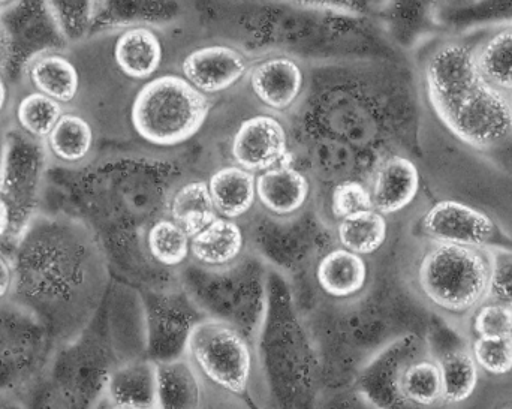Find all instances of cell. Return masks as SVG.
<instances>
[{
    "label": "cell",
    "mask_w": 512,
    "mask_h": 409,
    "mask_svg": "<svg viewBox=\"0 0 512 409\" xmlns=\"http://www.w3.org/2000/svg\"><path fill=\"white\" fill-rule=\"evenodd\" d=\"M424 78L433 110L463 143L490 149L512 134L510 96L481 75L474 48L441 45L427 60Z\"/></svg>",
    "instance_id": "obj_1"
},
{
    "label": "cell",
    "mask_w": 512,
    "mask_h": 409,
    "mask_svg": "<svg viewBox=\"0 0 512 409\" xmlns=\"http://www.w3.org/2000/svg\"><path fill=\"white\" fill-rule=\"evenodd\" d=\"M185 357L203 384L206 409H264L255 342L233 324L201 320L189 336Z\"/></svg>",
    "instance_id": "obj_2"
},
{
    "label": "cell",
    "mask_w": 512,
    "mask_h": 409,
    "mask_svg": "<svg viewBox=\"0 0 512 409\" xmlns=\"http://www.w3.org/2000/svg\"><path fill=\"white\" fill-rule=\"evenodd\" d=\"M379 409H444V384L427 336L411 333L379 351L352 383Z\"/></svg>",
    "instance_id": "obj_3"
},
{
    "label": "cell",
    "mask_w": 512,
    "mask_h": 409,
    "mask_svg": "<svg viewBox=\"0 0 512 409\" xmlns=\"http://www.w3.org/2000/svg\"><path fill=\"white\" fill-rule=\"evenodd\" d=\"M207 96L185 78L162 75L141 87L132 104L135 131L155 146H176L194 137L209 116Z\"/></svg>",
    "instance_id": "obj_4"
},
{
    "label": "cell",
    "mask_w": 512,
    "mask_h": 409,
    "mask_svg": "<svg viewBox=\"0 0 512 409\" xmlns=\"http://www.w3.org/2000/svg\"><path fill=\"white\" fill-rule=\"evenodd\" d=\"M489 275L486 249L433 242L418 267V285L433 306L463 315L486 302Z\"/></svg>",
    "instance_id": "obj_5"
},
{
    "label": "cell",
    "mask_w": 512,
    "mask_h": 409,
    "mask_svg": "<svg viewBox=\"0 0 512 409\" xmlns=\"http://www.w3.org/2000/svg\"><path fill=\"white\" fill-rule=\"evenodd\" d=\"M47 171L44 141L20 128L6 132L5 161L0 174V197L11 215V231L23 233L32 219ZM9 231V233H11Z\"/></svg>",
    "instance_id": "obj_6"
},
{
    "label": "cell",
    "mask_w": 512,
    "mask_h": 409,
    "mask_svg": "<svg viewBox=\"0 0 512 409\" xmlns=\"http://www.w3.org/2000/svg\"><path fill=\"white\" fill-rule=\"evenodd\" d=\"M5 35L6 77L14 78L21 69L27 71L38 57L54 53L65 39L60 35L48 11L47 3L15 2L0 14Z\"/></svg>",
    "instance_id": "obj_7"
},
{
    "label": "cell",
    "mask_w": 512,
    "mask_h": 409,
    "mask_svg": "<svg viewBox=\"0 0 512 409\" xmlns=\"http://www.w3.org/2000/svg\"><path fill=\"white\" fill-rule=\"evenodd\" d=\"M423 230L433 242L486 249L495 233V224L475 207L444 200L426 213Z\"/></svg>",
    "instance_id": "obj_8"
},
{
    "label": "cell",
    "mask_w": 512,
    "mask_h": 409,
    "mask_svg": "<svg viewBox=\"0 0 512 409\" xmlns=\"http://www.w3.org/2000/svg\"><path fill=\"white\" fill-rule=\"evenodd\" d=\"M286 132L282 123L271 116H255L237 129L231 153L246 171H267L286 153Z\"/></svg>",
    "instance_id": "obj_9"
},
{
    "label": "cell",
    "mask_w": 512,
    "mask_h": 409,
    "mask_svg": "<svg viewBox=\"0 0 512 409\" xmlns=\"http://www.w3.org/2000/svg\"><path fill=\"white\" fill-rule=\"evenodd\" d=\"M182 71L195 89L218 93L242 80L248 71V60L227 45H210L189 53L183 60Z\"/></svg>",
    "instance_id": "obj_10"
},
{
    "label": "cell",
    "mask_w": 512,
    "mask_h": 409,
    "mask_svg": "<svg viewBox=\"0 0 512 409\" xmlns=\"http://www.w3.org/2000/svg\"><path fill=\"white\" fill-rule=\"evenodd\" d=\"M420 191V173L411 159L391 156L379 165L373 180V209L382 216L405 210Z\"/></svg>",
    "instance_id": "obj_11"
},
{
    "label": "cell",
    "mask_w": 512,
    "mask_h": 409,
    "mask_svg": "<svg viewBox=\"0 0 512 409\" xmlns=\"http://www.w3.org/2000/svg\"><path fill=\"white\" fill-rule=\"evenodd\" d=\"M251 86L267 107L285 110L303 89V71L288 57H273L252 69Z\"/></svg>",
    "instance_id": "obj_12"
},
{
    "label": "cell",
    "mask_w": 512,
    "mask_h": 409,
    "mask_svg": "<svg viewBox=\"0 0 512 409\" xmlns=\"http://www.w3.org/2000/svg\"><path fill=\"white\" fill-rule=\"evenodd\" d=\"M105 398L114 408L155 407V363L147 357H141L117 366L108 380Z\"/></svg>",
    "instance_id": "obj_13"
},
{
    "label": "cell",
    "mask_w": 512,
    "mask_h": 409,
    "mask_svg": "<svg viewBox=\"0 0 512 409\" xmlns=\"http://www.w3.org/2000/svg\"><path fill=\"white\" fill-rule=\"evenodd\" d=\"M427 341L441 369L445 404H460L471 398L478 384V365L472 351L462 342Z\"/></svg>",
    "instance_id": "obj_14"
},
{
    "label": "cell",
    "mask_w": 512,
    "mask_h": 409,
    "mask_svg": "<svg viewBox=\"0 0 512 409\" xmlns=\"http://www.w3.org/2000/svg\"><path fill=\"white\" fill-rule=\"evenodd\" d=\"M156 409H206V392L186 357L156 365Z\"/></svg>",
    "instance_id": "obj_15"
},
{
    "label": "cell",
    "mask_w": 512,
    "mask_h": 409,
    "mask_svg": "<svg viewBox=\"0 0 512 409\" xmlns=\"http://www.w3.org/2000/svg\"><path fill=\"white\" fill-rule=\"evenodd\" d=\"M309 191V180L291 167L270 168L256 179V197L274 215H292L300 210Z\"/></svg>",
    "instance_id": "obj_16"
},
{
    "label": "cell",
    "mask_w": 512,
    "mask_h": 409,
    "mask_svg": "<svg viewBox=\"0 0 512 409\" xmlns=\"http://www.w3.org/2000/svg\"><path fill=\"white\" fill-rule=\"evenodd\" d=\"M316 279L327 296L337 300L351 299L366 287L367 264L354 252L336 249L322 258Z\"/></svg>",
    "instance_id": "obj_17"
},
{
    "label": "cell",
    "mask_w": 512,
    "mask_h": 409,
    "mask_svg": "<svg viewBox=\"0 0 512 409\" xmlns=\"http://www.w3.org/2000/svg\"><path fill=\"white\" fill-rule=\"evenodd\" d=\"M114 59L123 74L144 80L155 74L161 66V41L147 27H132L117 39Z\"/></svg>",
    "instance_id": "obj_18"
},
{
    "label": "cell",
    "mask_w": 512,
    "mask_h": 409,
    "mask_svg": "<svg viewBox=\"0 0 512 409\" xmlns=\"http://www.w3.org/2000/svg\"><path fill=\"white\" fill-rule=\"evenodd\" d=\"M207 185L216 212L225 219L240 218L254 206L256 180L251 171L242 167L221 168L212 174Z\"/></svg>",
    "instance_id": "obj_19"
},
{
    "label": "cell",
    "mask_w": 512,
    "mask_h": 409,
    "mask_svg": "<svg viewBox=\"0 0 512 409\" xmlns=\"http://www.w3.org/2000/svg\"><path fill=\"white\" fill-rule=\"evenodd\" d=\"M245 246L242 228L230 219L216 218L206 230L192 237L191 252L206 266L233 263Z\"/></svg>",
    "instance_id": "obj_20"
},
{
    "label": "cell",
    "mask_w": 512,
    "mask_h": 409,
    "mask_svg": "<svg viewBox=\"0 0 512 409\" xmlns=\"http://www.w3.org/2000/svg\"><path fill=\"white\" fill-rule=\"evenodd\" d=\"M27 72L36 92L60 105L68 104L77 96L80 87L77 68L62 54L50 53L38 57Z\"/></svg>",
    "instance_id": "obj_21"
},
{
    "label": "cell",
    "mask_w": 512,
    "mask_h": 409,
    "mask_svg": "<svg viewBox=\"0 0 512 409\" xmlns=\"http://www.w3.org/2000/svg\"><path fill=\"white\" fill-rule=\"evenodd\" d=\"M173 221L188 234L195 237L206 230L218 216L210 197L209 185L195 180L179 189L171 204Z\"/></svg>",
    "instance_id": "obj_22"
},
{
    "label": "cell",
    "mask_w": 512,
    "mask_h": 409,
    "mask_svg": "<svg viewBox=\"0 0 512 409\" xmlns=\"http://www.w3.org/2000/svg\"><path fill=\"white\" fill-rule=\"evenodd\" d=\"M337 234L346 251L360 257L375 254L387 240V219L376 210L355 213L340 221Z\"/></svg>",
    "instance_id": "obj_23"
},
{
    "label": "cell",
    "mask_w": 512,
    "mask_h": 409,
    "mask_svg": "<svg viewBox=\"0 0 512 409\" xmlns=\"http://www.w3.org/2000/svg\"><path fill=\"white\" fill-rule=\"evenodd\" d=\"M92 125L80 114L63 113L51 134L47 144L50 152L57 159L69 164L83 161L93 147Z\"/></svg>",
    "instance_id": "obj_24"
},
{
    "label": "cell",
    "mask_w": 512,
    "mask_h": 409,
    "mask_svg": "<svg viewBox=\"0 0 512 409\" xmlns=\"http://www.w3.org/2000/svg\"><path fill=\"white\" fill-rule=\"evenodd\" d=\"M477 65L481 75L505 95L512 93V27L490 36L478 50Z\"/></svg>",
    "instance_id": "obj_25"
},
{
    "label": "cell",
    "mask_w": 512,
    "mask_h": 409,
    "mask_svg": "<svg viewBox=\"0 0 512 409\" xmlns=\"http://www.w3.org/2000/svg\"><path fill=\"white\" fill-rule=\"evenodd\" d=\"M62 116V105L39 92L24 96L17 108L21 131L38 140H47Z\"/></svg>",
    "instance_id": "obj_26"
},
{
    "label": "cell",
    "mask_w": 512,
    "mask_h": 409,
    "mask_svg": "<svg viewBox=\"0 0 512 409\" xmlns=\"http://www.w3.org/2000/svg\"><path fill=\"white\" fill-rule=\"evenodd\" d=\"M150 254L158 263L174 267L188 258L191 243L189 236L174 221L156 222L147 236Z\"/></svg>",
    "instance_id": "obj_27"
},
{
    "label": "cell",
    "mask_w": 512,
    "mask_h": 409,
    "mask_svg": "<svg viewBox=\"0 0 512 409\" xmlns=\"http://www.w3.org/2000/svg\"><path fill=\"white\" fill-rule=\"evenodd\" d=\"M486 251L490 261L487 299L512 309V252L498 248Z\"/></svg>",
    "instance_id": "obj_28"
},
{
    "label": "cell",
    "mask_w": 512,
    "mask_h": 409,
    "mask_svg": "<svg viewBox=\"0 0 512 409\" xmlns=\"http://www.w3.org/2000/svg\"><path fill=\"white\" fill-rule=\"evenodd\" d=\"M471 351L477 365L489 374L505 375L512 371L510 339L477 338Z\"/></svg>",
    "instance_id": "obj_29"
},
{
    "label": "cell",
    "mask_w": 512,
    "mask_h": 409,
    "mask_svg": "<svg viewBox=\"0 0 512 409\" xmlns=\"http://www.w3.org/2000/svg\"><path fill=\"white\" fill-rule=\"evenodd\" d=\"M331 210L337 219H345L355 213L375 209L369 189L363 183L348 180L334 188L331 195Z\"/></svg>",
    "instance_id": "obj_30"
},
{
    "label": "cell",
    "mask_w": 512,
    "mask_h": 409,
    "mask_svg": "<svg viewBox=\"0 0 512 409\" xmlns=\"http://www.w3.org/2000/svg\"><path fill=\"white\" fill-rule=\"evenodd\" d=\"M474 332L478 338L510 339L512 309L493 302L481 305L475 312Z\"/></svg>",
    "instance_id": "obj_31"
},
{
    "label": "cell",
    "mask_w": 512,
    "mask_h": 409,
    "mask_svg": "<svg viewBox=\"0 0 512 409\" xmlns=\"http://www.w3.org/2000/svg\"><path fill=\"white\" fill-rule=\"evenodd\" d=\"M57 30L65 41H72L86 23L89 5L80 2H47Z\"/></svg>",
    "instance_id": "obj_32"
},
{
    "label": "cell",
    "mask_w": 512,
    "mask_h": 409,
    "mask_svg": "<svg viewBox=\"0 0 512 409\" xmlns=\"http://www.w3.org/2000/svg\"><path fill=\"white\" fill-rule=\"evenodd\" d=\"M319 409H379L375 405L370 404L367 399H364L357 390L349 389L340 390V392L333 393L327 396L322 401L321 408Z\"/></svg>",
    "instance_id": "obj_33"
},
{
    "label": "cell",
    "mask_w": 512,
    "mask_h": 409,
    "mask_svg": "<svg viewBox=\"0 0 512 409\" xmlns=\"http://www.w3.org/2000/svg\"><path fill=\"white\" fill-rule=\"evenodd\" d=\"M15 281L14 267L9 258L0 251V300L11 291Z\"/></svg>",
    "instance_id": "obj_34"
},
{
    "label": "cell",
    "mask_w": 512,
    "mask_h": 409,
    "mask_svg": "<svg viewBox=\"0 0 512 409\" xmlns=\"http://www.w3.org/2000/svg\"><path fill=\"white\" fill-rule=\"evenodd\" d=\"M9 231H11V215H9V209L5 201L0 197V240L8 236Z\"/></svg>",
    "instance_id": "obj_35"
},
{
    "label": "cell",
    "mask_w": 512,
    "mask_h": 409,
    "mask_svg": "<svg viewBox=\"0 0 512 409\" xmlns=\"http://www.w3.org/2000/svg\"><path fill=\"white\" fill-rule=\"evenodd\" d=\"M6 132H8V129L0 125V174H2L3 161H5Z\"/></svg>",
    "instance_id": "obj_36"
},
{
    "label": "cell",
    "mask_w": 512,
    "mask_h": 409,
    "mask_svg": "<svg viewBox=\"0 0 512 409\" xmlns=\"http://www.w3.org/2000/svg\"><path fill=\"white\" fill-rule=\"evenodd\" d=\"M6 99H8V89H6L5 78H3L2 72H0V113L5 108Z\"/></svg>",
    "instance_id": "obj_37"
},
{
    "label": "cell",
    "mask_w": 512,
    "mask_h": 409,
    "mask_svg": "<svg viewBox=\"0 0 512 409\" xmlns=\"http://www.w3.org/2000/svg\"><path fill=\"white\" fill-rule=\"evenodd\" d=\"M90 409H116L113 407V405L110 404V401H108L107 398H102V399H99L98 402H96L95 405H93L92 408Z\"/></svg>",
    "instance_id": "obj_38"
},
{
    "label": "cell",
    "mask_w": 512,
    "mask_h": 409,
    "mask_svg": "<svg viewBox=\"0 0 512 409\" xmlns=\"http://www.w3.org/2000/svg\"><path fill=\"white\" fill-rule=\"evenodd\" d=\"M5 35H3L2 27H0V65H2L3 59H5Z\"/></svg>",
    "instance_id": "obj_39"
},
{
    "label": "cell",
    "mask_w": 512,
    "mask_h": 409,
    "mask_svg": "<svg viewBox=\"0 0 512 409\" xmlns=\"http://www.w3.org/2000/svg\"><path fill=\"white\" fill-rule=\"evenodd\" d=\"M9 3H0V14H2L3 11H5L6 8H8Z\"/></svg>",
    "instance_id": "obj_40"
},
{
    "label": "cell",
    "mask_w": 512,
    "mask_h": 409,
    "mask_svg": "<svg viewBox=\"0 0 512 409\" xmlns=\"http://www.w3.org/2000/svg\"><path fill=\"white\" fill-rule=\"evenodd\" d=\"M116 409H156V408L153 407V408H116Z\"/></svg>",
    "instance_id": "obj_41"
},
{
    "label": "cell",
    "mask_w": 512,
    "mask_h": 409,
    "mask_svg": "<svg viewBox=\"0 0 512 409\" xmlns=\"http://www.w3.org/2000/svg\"><path fill=\"white\" fill-rule=\"evenodd\" d=\"M504 409H512V404L508 405V407H505Z\"/></svg>",
    "instance_id": "obj_42"
},
{
    "label": "cell",
    "mask_w": 512,
    "mask_h": 409,
    "mask_svg": "<svg viewBox=\"0 0 512 409\" xmlns=\"http://www.w3.org/2000/svg\"><path fill=\"white\" fill-rule=\"evenodd\" d=\"M510 342H511V345H512V332H511V336H510Z\"/></svg>",
    "instance_id": "obj_43"
}]
</instances>
